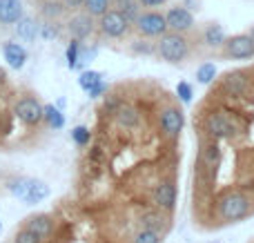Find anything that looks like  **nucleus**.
<instances>
[{"label":"nucleus","instance_id":"nucleus-14","mask_svg":"<svg viewBox=\"0 0 254 243\" xmlns=\"http://www.w3.org/2000/svg\"><path fill=\"white\" fill-rule=\"evenodd\" d=\"M16 34L18 38H22L25 43H34L38 38V22L29 16H22L20 20L16 22Z\"/></svg>","mask_w":254,"mask_h":243},{"label":"nucleus","instance_id":"nucleus-37","mask_svg":"<svg viewBox=\"0 0 254 243\" xmlns=\"http://www.w3.org/2000/svg\"><path fill=\"white\" fill-rule=\"evenodd\" d=\"M7 83V74H4V69H0V85Z\"/></svg>","mask_w":254,"mask_h":243},{"label":"nucleus","instance_id":"nucleus-27","mask_svg":"<svg viewBox=\"0 0 254 243\" xmlns=\"http://www.w3.org/2000/svg\"><path fill=\"white\" fill-rule=\"evenodd\" d=\"M13 243H43L38 235H34L31 230H27V228H22L20 232H18L16 237H13Z\"/></svg>","mask_w":254,"mask_h":243},{"label":"nucleus","instance_id":"nucleus-9","mask_svg":"<svg viewBox=\"0 0 254 243\" xmlns=\"http://www.w3.org/2000/svg\"><path fill=\"white\" fill-rule=\"evenodd\" d=\"M22 16V0H0V25H16Z\"/></svg>","mask_w":254,"mask_h":243},{"label":"nucleus","instance_id":"nucleus-22","mask_svg":"<svg viewBox=\"0 0 254 243\" xmlns=\"http://www.w3.org/2000/svg\"><path fill=\"white\" fill-rule=\"evenodd\" d=\"M214 78H216V65H214V62H203V65L196 69V80L201 85L212 83Z\"/></svg>","mask_w":254,"mask_h":243},{"label":"nucleus","instance_id":"nucleus-5","mask_svg":"<svg viewBox=\"0 0 254 243\" xmlns=\"http://www.w3.org/2000/svg\"><path fill=\"white\" fill-rule=\"evenodd\" d=\"M225 54L230 58H237V61H246V58L254 56V38L250 34H241V36H232V38H225Z\"/></svg>","mask_w":254,"mask_h":243},{"label":"nucleus","instance_id":"nucleus-36","mask_svg":"<svg viewBox=\"0 0 254 243\" xmlns=\"http://www.w3.org/2000/svg\"><path fill=\"white\" fill-rule=\"evenodd\" d=\"M63 4H65L67 9H80L83 7V0H63Z\"/></svg>","mask_w":254,"mask_h":243},{"label":"nucleus","instance_id":"nucleus-24","mask_svg":"<svg viewBox=\"0 0 254 243\" xmlns=\"http://www.w3.org/2000/svg\"><path fill=\"white\" fill-rule=\"evenodd\" d=\"M101 80L103 78H101V74H98V71H83V74H80V78H78V85L85 89V92H89V89H92L94 85H98Z\"/></svg>","mask_w":254,"mask_h":243},{"label":"nucleus","instance_id":"nucleus-25","mask_svg":"<svg viewBox=\"0 0 254 243\" xmlns=\"http://www.w3.org/2000/svg\"><path fill=\"white\" fill-rule=\"evenodd\" d=\"M78 54H80V40H71L69 47H67V65H69V69H76V65H78Z\"/></svg>","mask_w":254,"mask_h":243},{"label":"nucleus","instance_id":"nucleus-15","mask_svg":"<svg viewBox=\"0 0 254 243\" xmlns=\"http://www.w3.org/2000/svg\"><path fill=\"white\" fill-rule=\"evenodd\" d=\"M47 196H49L47 183L29 179V185H27V192H25V196H22V201H27V203H40V201L47 199Z\"/></svg>","mask_w":254,"mask_h":243},{"label":"nucleus","instance_id":"nucleus-26","mask_svg":"<svg viewBox=\"0 0 254 243\" xmlns=\"http://www.w3.org/2000/svg\"><path fill=\"white\" fill-rule=\"evenodd\" d=\"M27 185H29V179H16V181L9 183V192L13 196H18V199H22L27 192Z\"/></svg>","mask_w":254,"mask_h":243},{"label":"nucleus","instance_id":"nucleus-23","mask_svg":"<svg viewBox=\"0 0 254 243\" xmlns=\"http://www.w3.org/2000/svg\"><path fill=\"white\" fill-rule=\"evenodd\" d=\"M119 2V11H123V16L127 18L129 22H134L136 20V16H138V4L134 2V0H116Z\"/></svg>","mask_w":254,"mask_h":243},{"label":"nucleus","instance_id":"nucleus-12","mask_svg":"<svg viewBox=\"0 0 254 243\" xmlns=\"http://www.w3.org/2000/svg\"><path fill=\"white\" fill-rule=\"evenodd\" d=\"M207 129L219 138H232L234 136V125L225 119L223 114H212L207 119Z\"/></svg>","mask_w":254,"mask_h":243},{"label":"nucleus","instance_id":"nucleus-3","mask_svg":"<svg viewBox=\"0 0 254 243\" xmlns=\"http://www.w3.org/2000/svg\"><path fill=\"white\" fill-rule=\"evenodd\" d=\"M98 18H101L98 27H101V31L107 38H123L127 34V29H129V20H127L123 16V11H119V9H107V11Z\"/></svg>","mask_w":254,"mask_h":243},{"label":"nucleus","instance_id":"nucleus-8","mask_svg":"<svg viewBox=\"0 0 254 243\" xmlns=\"http://www.w3.org/2000/svg\"><path fill=\"white\" fill-rule=\"evenodd\" d=\"M67 29H69L71 38H76V40L89 38L94 31V16H89V13H76V16L69 20Z\"/></svg>","mask_w":254,"mask_h":243},{"label":"nucleus","instance_id":"nucleus-10","mask_svg":"<svg viewBox=\"0 0 254 243\" xmlns=\"http://www.w3.org/2000/svg\"><path fill=\"white\" fill-rule=\"evenodd\" d=\"M161 129L167 136H176L183 129V114L176 107H167L161 114Z\"/></svg>","mask_w":254,"mask_h":243},{"label":"nucleus","instance_id":"nucleus-20","mask_svg":"<svg viewBox=\"0 0 254 243\" xmlns=\"http://www.w3.org/2000/svg\"><path fill=\"white\" fill-rule=\"evenodd\" d=\"M225 85H228V89L234 94V96H241V94L248 89V78L243 74H230L228 80H225Z\"/></svg>","mask_w":254,"mask_h":243},{"label":"nucleus","instance_id":"nucleus-21","mask_svg":"<svg viewBox=\"0 0 254 243\" xmlns=\"http://www.w3.org/2000/svg\"><path fill=\"white\" fill-rule=\"evenodd\" d=\"M83 7L89 16H103L110 9V0H83Z\"/></svg>","mask_w":254,"mask_h":243},{"label":"nucleus","instance_id":"nucleus-30","mask_svg":"<svg viewBox=\"0 0 254 243\" xmlns=\"http://www.w3.org/2000/svg\"><path fill=\"white\" fill-rule=\"evenodd\" d=\"M219 147L216 145H207L205 150H203V161H205V165H214L216 161H219Z\"/></svg>","mask_w":254,"mask_h":243},{"label":"nucleus","instance_id":"nucleus-16","mask_svg":"<svg viewBox=\"0 0 254 243\" xmlns=\"http://www.w3.org/2000/svg\"><path fill=\"white\" fill-rule=\"evenodd\" d=\"M176 201V187L172 181H163L161 185L156 187V203L161 205V208L165 210H172V205H174Z\"/></svg>","mask_w":254,"mask_h":243},{"label":"nucleus","instance_id":"nucleus-7","mask_svg":"<svg viewBox=\"0 0 254 243\" xmlns=\"http://www.w3.org/2000/svg\"><path fill=\"white\" fill-rule=\"evenodd\" d=\"M165 22H167V29L176 31V34H183V31H190L194 27V13L188 11L185 7H172L165 13Z\"/></svg>","mask_w":254,"mask_h":243},{"label":"nucleus","instance_id":"nucleus-19","mask_svg":"<svg viewBox=\"0 0 254 243\" xmlns=\"http://www.w3.org/2000/svg\"><path fill=\"white\" fill-rule=\"evenodd\" d=\"M43 119L47 121V125L49 127H54V129H61L63 125H65V116H63L61 110L54 107V105H45L43 107Z\"/></svg>","mask_w":254,"mask_h":243},{"label":"nucleus","instance_id":"nucleus-13","mask_svg":"<svg viewBox=\"0 0 254 243\" xmlns=\"http://www.w3.org/2000/svg\"><path fill=\"white\" fill-rule=\"evenodd\" d=\"M25 228L31 230L34 235H38L40 239L45 241L54 232V221H52V217H47V214H36V217H31L29 221H27Z\"/></svg>","mask_w":254,"mask_h":243},{"label":"nucleus","instance_id":"nucleus-38","mask_svg":"<svg viewBox=\"0 0 254 243\" xmlns=\"http://www.w3.org/2000/svg\"><path fill=\"white\" fill-rule=\"evenodd\" d=\"M0 228H2V223H0Z\"/></svg>","mask_w":254,"mask_h":243},{"label":"nucleus","instance_id":"nucleus-18","mask_svg":"<svg viewBox=\"0 0 254 243\" xmlns=\"http://www.w3.org/2000/svg\"><path fill=\"white\" fill-rule=\"evenodd\" d=\"M225 31H223V27L221 25H210L205 29V45L207 47H221V45L225 43Z\"/></svg>","mask_w":254,"mask_h":243},{"label":"nucleus","instance_id":"nucleus-4","mask_svg":"<svg viewBox=\"0 0 254 243\" xmlns=\"http://www.w3.org/2000/svg\"><path fill=\"white\" fill-rule=\"evenodd\" d=\"M219 212L225 221H237V219H243L250 212V201H248L246 194L234 192V194H228L225 199H221Z\"/></svg>","mask_w":254,"mask_h":243},{"label":"nucleus","instance_id":"nucleus-11","mask_svg":"<svg viewBox=\"0 0 254 243\" xmlns=\"http://www.w3.org/2000/svg\"><path fill=\"white\" fill-rule=\"evenodd\" d=\"M2 54H4V61L9 62V67L13 69H22L27 62V52L22 45L18 43H4L2 45Z\"/></svg>","mask_w":254,"mask_h":243},{"label":"nucleus","instance_id":"nucleus-32","mask_svg":"<svg viewBox=\"0 0 254 243\" xmlns=\"http://www.w3.org/2000/svg\"><path fill=\"white\" fill-rule=\"evenodd\" d=\"M71 136H74V141L78 143V145H87V141H89V129H87V127H76L74 132H71Z\"/></svg>","mask_w":254,"mask_h":243},{"label":"nucleus","instance_id":"nucleus-35","mask_svg":"<svg viewBox=\"0 0 254 243\" xmlns=\"http://www.w3.org/2000/svg\"><path fill=\"white\" fill-rule=\"evenodd\" d=\"M165 2V0H138V4H143V7L147 9H154V7H161V4Z\"/></svg>","mask_w":254,"mask_h":243},{"label":"nucleus","instance_id":"nucleus-2","mask_svg":"<svg viewBox=\"0 0 254 243\" xmlns=\"http://www.w3.org/2000/svg\"><path fill=\"white\" fill-rule=\"evenodd\" d=\"M136 31L140 36H147V38H156V36H163L167 31V22H165V16L154 9L145 13H138L136 16Z\"/></svg>","mask_w":254,"mask_h":243},{"label":"nucleus","instance_id":"nucleus-17","mask_svg":"<svg viewBox=\"0 0 254 243\" xmlns=\"http://www.w3.org/2000/svg\"><path fill=\"white\" fill-rule=\"evenodd\" d=\"M63 11H65L63 0H43V2H40V13H43L47 20H56V18H61Z\"/></svg>","mask_w":254,"mask_h":243},{"label":"nucleus","instance_id":"nucleus-1","mask_svg":"<svg viewBox=\"0 0 254 243\" xmlns=\"http://www.w3.org/2000/svg\"><path fill=\"white\" fill-rule=\"evenodd\" d=\"M190 47H188V40L183 38V34H163L161 36V43H158V56L167 62H181L185 56H188Z\"/></svg>","mask_w":254,"mask_h":243},{"label":"nucleus","instance_id":"nucleus-28","mask_svg":"<svg viewBox=\"0 0 254 243\" xmlns=\"http://www.w3.org/2000/svg\"><path fill=\"white\" fill-rule=\"evenodd\" d=\"M134 243H161V239H158V232L156 230L147 228V230H143V232H138V235H136Z\"/></svg>","mask_w":254,"mask_h":243},{"label":"nucleus","instance_id":"nucleus-33","mask_svg":"<svg viewBox=\"0 0 254 243\" xmlns=\"http://www.w3.org/2000/svg\"><path fill=\"white\" fill-rule=\"evenodd\" d=\"M56 34H58V31L52 27V22H45V25H38V36H43V38L52 40V38H56Z\"/></svg>","mask_w":254,"mask_h":243},{"label":"nucleus","instance_id":"nucleus-31","mask_svg":"<svg viewBox=\"0 0 254 243\" xmlns=\"http://www.w3.org/2000/svg\"><path fill=\"white\" fill-rule=\"evenodd\" d=\"M119 121L121 123H125V125H134L136 123V110H131V107H121V112H119Z\"/></svg>","mask_w":254,"mask_h":243},{"label":"nucleus","instance_id":"nucleus-29","mask_svg":"<svg viewBox=\"0 0 254 243\" xmlns=\"http://www.w3.org/2000/svg\"><path fill=\"white\" fill-rule=\"evenodd\" d=\"M176 94H179V98L183 103H190V101H192V96H194L192 85L185 83V80H183V83H179V85H176Z\"/></svg>","mask_w":254,"mask_h":243},{"label":"nucleus","instance_id":"nucleus-6","mask_svg":"<svg viewBox=\"0 0 254 243\" xmlns=\"http://www.w3.org/2000/svg\"><path fill=\"white\" fill-rule=\"evenodd\" d=\"M13 114L22 121L25 125H38L43 121V105L36 98L25 96L13 105Z\"/></svg>","mask_w":254,"mask_h":243},{"label":"nucleus","instance_id":"nucleus-34","mask_svg":"<svg viewBox=\"0 0 254 243\" xmlns=\"http://www.w3.org/2000/svg\"><path fill=\"white\" fill-rule=\"evenodd\" d=\"M105 89H107V87H105V83H103V80H101V83H98V85H94V87L89 89V96H92V98H98L103 92H105Z\"/></svg>","mask_w":254,"mask_h":243}]
</instances>
